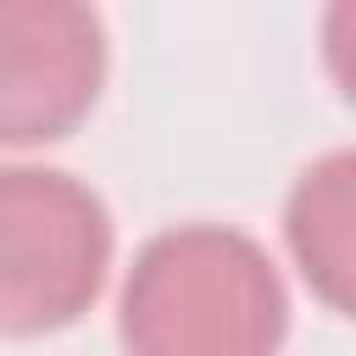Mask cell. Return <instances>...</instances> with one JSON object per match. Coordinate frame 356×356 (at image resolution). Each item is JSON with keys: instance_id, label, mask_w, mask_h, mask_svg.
<instances>
[{"instance_id": "1", "label": "cell", "mask_w": 356, "mask_h": 356, "mask_svg": "<svg viewBox=\"0 0 356 356\" xmlns=\"http://www.w3.org/2000/svg\"><path fill=\"white\" fill-rule=\"evenodd\" d=\"M289 306L267 250L222 222L156 234L122 289V339L139 356H256L284 339Z\"/></svg>"}, {"instance_id": "2", "label": "cell", "mask_w": 356, "mask_h": 356, "mask_svg": "<svg viewBox=\"0 0 356 356\" xmlns=\"http://www.w3.org/2000/svg\"><path fill=\"white\" fill-rule=\"evenodd\" d=\"M111 267V217L89 184L50 167H0V334L78 323Z\"/></svg>"}, {"instance_id": "3", "label": "cell", "mask_w": 356, "mask_h": 356, "mask_svg": "<svg viewBox=\"0 0 356 356\" xmlns=\"http://www.w3.org/2000/svg\"><path fill=\"white\" fill-rule=\"evenodd\" d=\"M106 28L95 0H0V145L67 139L100 100Z\"/></svg>"}, {"instance_id": "4", "label": "cell", "mask_w": 356, "mask_h": 356, "mask_svg": "<svg viewBox=\"0 0 356 356\" xmlns=\"http://www.w3.org/2000/svg\"><path fill=\"white\" fill-rule=\"evenodd\" d=\"M284 228H289L306 284L334 312H350L356 306V161L350 150H334L300 172Z\"/></svg>"}]
</instances>
